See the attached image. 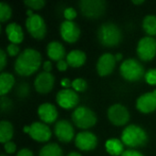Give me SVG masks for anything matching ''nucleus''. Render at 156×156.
I'll list each match as a JSON object with an SVG mask.
<instances>
[{
  "mask_svg": "<svg viewBox=\"0 0 156 156\" xmlns=\"http://www.w3.org/2000/svg\"><path fill=\"white\" fill-rule=\"evenodd\" d=\"M42 64L41 54L34 48L24 49L15 61V71L23 77L33 75Z\"/></svg>",
  "mask_w": 156,
  "mask_h": 156,
  "instance_id": "obj_1",
  "label": "nucleus"
},
{
  "mask_svg": "<svg viewBox=\"0 0 156 156\" xmlns=\"http://www.w3.org/2000/svg\"><path fill=\"white\" fill-rule=\"evenodd\" d=\"M121 139L125 146L134 149L144 147L148 143V134L142 127L136 124H130L122 131Z\"/></svg>",
  "mask_w": 156,
  "mask_h": 156,
  "instance_id": "obj_2",
  "label": "nucleus"
},
{
  "mask_svg": "<svg viewBox=\"0 0 156 156\" xmlns=\"http://www.w3.org/2000/svg\"><path fill=\"white\" fill-rule=\"evenodd\" d=\"M97 36L100 43L107 48L118 46L122 39V34L120 27L112 22L102 24L98 29Z\"/></svg>",
  "mask_w": 156,
  "mask_h": 156,
  "instance_id": "obj_3",
  "label": "nucleus"
},
{
  "mask_svg": "<svg viewBox=\"0 0 156 156\" xmlns=\"http://www.w3.org/2000/svg\"><path fill=\"white\" fill-rule=\"evenodd\" d=\"M122 77L130 82L141 80L145 76V69L143 64L135 58H127L120 66Z\"/></svg>",
  "mask_w": 156,
  "mask_h": 156,
  "instance_id": "obj_4",
  "label": "nucleus"
},
{
  "mask_svg": "<svg viewBox=\"0 0 156 156\" xmlns=\"http://www.w3.org/2000/svg\"><path fill=\"white\" fill-rule=\"evenodd\" d=\"M71 120L78 128L82 130L90 129L97 123L95 112L86 106L76 108L71 114Z\"/></svg>",
  "mask_w": 156,
  "mask_h": 156,
  "instance_id": "obj_5",
  "label": "nucleus"
},
{
  "mask_svg": "<svg viewBox=\"0 0 156 156\" xmlns=\"http://www.w3.org/2000/svg\"><path fill=\"white\" fill-rule=\"evenodd\" d=\"M81 14L88 18H99L106 11V2L103 0H81L79 2Z\"/></svg>",
  "mask_w": 156,
  "mask_h": 156,
  "instance_id": "obj_6",
  "label": "nucleus"
},
{
  "mask_svg": "<svg viewBox=\"0 0 156 156\" xmlns=\"http://www.w3.org/2000/svg\"><path fill=\"white\" fill-rule=\"evenodd\" d=\"M26 27L30 36L36 39H43L47 34V25L44 18L37 14L27 16L26 20Z\"/></svg>",
  "mask_w": 156,
  "mask_h": 156,
  "instance_id": "obj_7",
  "label": "nucleus"
},
{
  "mask_svg": "<svg viewBox=\"0 0 156 156\" xmlns=\"http://www.w3.org/2000/svg\"><path fill=\"white\" fill-rule=\"evenodd\" d=\"M136 52L142 61H151L156 56V39L153 37H144L137 44Z\"/></svg>",
  "mask_w": 156,
  "mask_h": 156,
  "instance_id": "obj_8",
  "label": "nucleus"
},
{
  "mask_svg": "<svg viewBox=\"0 0 156 156\" xmlns=\"http://www.w3.org/2000/svg\"><path fill=\"white\" fill-rule=\"evenodd\" d=\"M107 116L109 121L115 126H124L130 121L128 109L122 104H114L108 109Z\"/></svg>",
  "mask_w": 156,
  "mask_h": 156,
  "instance_id": "obj_9",
  "label": "nucleus"
},
{
  "mask_svg": "<svg viewBox=\"0 0 156 156\" xmlns=\"http://www.w3.org/2000/svg\"><path fill=\"white\" fill-rule=\"evenodd\" d=\"M57 103L63 109L70 110L75 108L80 101L78 93L72 89H63L57 93Z\"/></svg>",
  "mask_w": 156,
  "mask_h": 156,
  "instance_id": "obj_10",
  "label": "nucleus"
},
{
  "mask_svg": "<svg viewBox=\"0 0 156 156\" xmlns=\"http://www.w3.org/2000/svg\"><path fill=\"white\" fill-rule=\"evenodd\" d=\"M54 133L59 142L67 144L73 140L75 131L71 122L67 120H60L54 126Z\"/></svg>",
  "mask_w": 156,
  "mask_h": 156,
  "instance_id": "obj_11",
  "label": "nucleus"
},
{
  "mask_svg": "<svg viewBox=\"0 0 156 156\" xmlns=\"http://www.w3.org/2000/svg\"><path fill=\"white\" fill-rule=\"evenodd\" d=\"M59 31L62 39L69 44L77 42L80 37V28L73 21H63L60 25Z\"/></svg>",
  "mask_w": 156,
  "mask_h": 156,
  "instance_id": "obj_12",
  "label": "nucleus"
},
{
  "mask_svg": "<svg viewBox=\"0 0 156 156\" xmlns=\"http://www.w3.org/2000/svg\"><path fill=\"white\" fill-rule=\"evenodd\" d=\"M55 85V77L49 72H40L35 79L34 88L40 94L49 93Z\"/></svg>",
  "mask_w": 156,
  "mask_h": 156,
  "instance_id": "obj_13",
  "label": "nucleus"
},
{
  "mask_svg": "<svg viewBox=\"0 0 156 156\" xmlns=\"http://www.w3.org/2000/svg\"><path fill=\"white\" fill-rule=\"evenodd\" d=\"M75 145L80 151H92L98 145V138L91 132H80L76 135Z\"/></svg>",
  "mask_w": 156,
  "mask_h": 156,
  "instance_id": "obj_14",
  "label": "nucleus"
},
{
  "mask_svg": "<svg viewBox=\"0 0 156 156\" xmlns=\"http://www.w3.org/2000/svg\"><path fill=\"white\" fill-rule=\"evenodd\" d=\"M29 126L30 129L28 134L34 141H37L38 143H46L51 138V130L46 123L35 122Z\"/></svg>",
  "mask_w": 156,
  "mask_h": 156,
  "instance_id": "obj_15",
  "label": "nucleus"
},
{
  "mask_svg": "<svg viewBox=\"0 0 156 156\" xmlns=\"http://www.w3.org/2000/svg\"><path fill=\"white\" fill-rule=\"evenodd\" d=\"M115 56L111 53L102 54L97 61V72L101 77H106L111 75L116 66Z\"/></svg>",
  "mask_w": 156,
  "mask_h": 156,
  "instance_id": "obj_16",
  "label": "nucleus"
},
{
  "mask_svg": "<svg viewBox=\"0 0 156 156\" xmlns=\"http://www.w3.org/2000/svg\"><path fill=\"white\" fill-rule=\"evenodd\" d=\"M136 108L142 113H151L156 111V90L141 95L136 101Z\"/></svg>",
  "mask_w": 156,
  "mask_h": 156,
  "instance_id": "obj_17",
  "label": "nucleus"
},
{
  "mask_svg": "<svg viewBox=\"0 0 156 156\" xmlns=\"http://www.w3.org/2000/svg\"><path fill=\"white\" fill-rule=\"evenodd\" d=\"M37 114L39 116V119L42 121V122L46 124L54 123L58 116V112L56 106L48 102L43 103L38 107Z\"/></svg>",
  "mask_w": 156,
  "mask_h": 156,
  "instance_id": "obj_18",
  "label": "nucleus"
},
{
  "mask_svg": "<svg viewBox=\"0 0 156 156\" xmlns=\"http://www.w3.org/2000/svg\"><path fill=\"white\" fill-rule=\"evenodd\" d=\"M47 54L48 58L54 61H60L67 57L64 46L58 41H51L47 46Z\"/></svg>",
  "mask_w": 156,
  "mask_h": 156,
  "instance_id": "obj_19",
  "label": "nucleus"
},
{
  "mask_svg": "<svg viewBox=\"0 0 156 156\" xmlns=\"http://www.w3.org/2000/svg\"><path fill=\"white\" fill-rule=\"evenodd\" d=\"M5 34L8 40L13 44H20L24 39V32L22 27L16 22L9 23L5 27Z\"/></svg>",
  "mask_w": 156,
  "mask_h": 156,
  "instance_id": "obj_20",
  "label": "nucleus"
},
{
  "mask_svg": "<svg viewBox=\"0 0 156 156\" xmlns=\"http://www.w3.org/2000/svg\"><path fill=\"white\" fill-rule=\"evenodd\" d=\"M86 54L80 49H74L69 51L66 57V60L69 66L71 68H80L83 66L86 62Z\"/></svg>",
  "mask_w": 156,
  "mask_h": 156,
  "instance_id": "obj_21",
  "label": "nucleus"
},
{
  "mask_svg": "<svg viewBox=\"0 0 156 156\" xmlns=\"http://www.w3.org/2000/svg\"><path fill=\"white\" fill-rule=\"evenodd\" d=\"M15 85V77L9 72H2L0 74V95L4 97L7 94Z\"/></svg>",
  "mask_w": 156,
  "mask_h": 156,
  "instance_id": "obj_22",
  "label": "nucleus"
},
{
  "mask_svg": "<svg viewBox=\"0 0 156 156\" xmlns=\"http://www.w3.org/2000/svg\"><path fill=\"white\" fill-rule=\"evenodd\" d=\"M105 148L110 155L121 156L124 152V144L122 140L117 138L109 139L105 143Z\"/></svg>",
  "mask_w": 156,
  "mask_h": 156,
  "instance_id": "obj_23",
  "label": "nucleus"
},
{
  "mask_svg": "<svg viewBox=\"0 0 156 156\" xmlns=\"http://www.w3.org/2000/svg\"><path fill=\"white\" fill-rule=\"evenodd\" d=\"M14 135V127L11 122L7 121L0 122V143L6 144L10 142Z\"/></svg>",
  "mask_w": 156,
  "mask_h": 156,
  "instance_id": "obj_24",
  "label": "nucleus"
},
{
  "mask_svg": "<svg viewBox=\"0 0 156 156\" xmlns=\"http://www.w3.org/2000/svg\"><path fill=\"white\" fill-rule=\"evenodd\" d=\"M143 29L149 37L156 36V16L147 15L143 20Z\"/></svg>",
  "mask_w": 156,
  "mask_h": 156,
  "instance_id": "obj_25",
  "label": "nucleus"
},
{
  "mask_svg": "<svg viewBox=\"0 0 156 156\" xmlns=\"http://www.w3.org/2000/svg\"><path fill=\"white\" fill-rule=\"evenodd\" d=\"M38 156H64L61 147L55 143L48 144L41 148Z\"/></svg>",
  "mask_w": 156,
  "mask_h": 156,
  "instance_id": "obj_26",
  "label": "nucleus"
},
{
  "mask_svg": "<svg viewBox=\"0 0 156 156\" xmlns=\"http://www.w3.org/2000/svg\"><path fill=\"white\" fill-rule=\"evenodd\" d=\"M12 16V9L10 5L6 3H0V21L1 23H5L9 20Z\"/></svg>",
  "mask_w": 156,
  "mask_h": 156,
  "instance_id": "obj_27",
  "label": "nucleus"
},
{
  "mask_svg": "<svg viewBox=\"0 0 156 156\" xmlns=\"http://www.w3.org/2000/svg\"><path fill=\"white\" fill-rule=\"evenodd\" d=\"M72 88L75 91L83 92L88 89V83L84 79L77 78L72 81Z\"/></svg>",
  "mask_w": 156,
  "mask_h": 156,
  "instance_id": "obj_28",
  "label": "nucleus"
},
{
  "mask_svg": "<svg viewBox=\"0 0 156 156\" xmlns=\"http://www.w3.org/2000/svg\"><path fill=\"white\" fill-rule=\"evenodd\" d=\"M24 4L27 7H30L31 9L39 10L42 7H44V5H46V2L44 0H26Z\"/></svg>",
  "mask_w": 156,
  "mask_h": 156,
  "instance_id": "obj_29",
  "label": "nucleus"
},
{
  "mask_svg": "<svg viewBox=\"0 0 156 156\" xmlns=\"http://www.w3.org/2000/svg\"><path fill=\"white\" fill-rule=\"evenodd\" d=\"M145 81L152 86H156V69H151L146 71L144 76Z\"/></svg>",
  "mask_w": 156,
  "mask_h": 156,
  "instance_id": "obj_30",
  "label": "nucleus"
},
{
  "mask_svg": "<svg viewBox=\"0 0 156 156\" xmlns=\"http://www.w3.org/2000/svg\"><path fill=\"white\" fill-rule=\"evenodd\" d=\"M19 51H20V48H19L18 45H16V44L11 43L6 47V53L10 57H16V55L19 54Z\"/></svg>",
  "mask_w": 156,
  "mask_h": 156,
  "instance_id": "obj_31",
  "label": "nucleus"
},
{
  "mask_svg": "<svg viewBox=\"0 0 156 156\" xmlns=\"http://www.w3.org/2000/svg\"><path fill=\"white\" fill-rule=\"evenodd\" d=\"M77 16V12L73 7H68L64 10V17L68 21H73Z\"/></svg>",
  "mask_w": 156,
  "mask_h": 156,
  "instance_id": "obj_32",
  "label": "nucleus"
},
{
  "mask_svg": "<svg viewBox=\"0 0 156 156\" xmlns=\"http://www.w3.org/2000/svg\"><path fill=\"white\" fill-rule=\"evenodd\" d=\"M11 107H12V101L8 98H5V96L2 97L1 98V108H2V112L8 111Z\"/></svg>",
  "mask_w": 156,
  "mask_h": 156,
  "instance_id": "obj_33",
  "label": "nucleus"
},
{
  "mask_svg": "<svg viewBox=\"0 0 156 156\" xmlns=\"http://www.w3.org/2000/svg\"><path fill=\"white\" fill-rule=\"evenodd\" d=\"M4 149H5V152L7 154H14L16 152V145L13 142H8V143L4 144Z\"/></svg>",
  "mask_w": 156,
  "mask_h": 156,
  "instance_id": "obj_34",
  "label": "nucleus"
},
{
  "mask_svg": "<svg viewBox=\"0 0 156 156\" xmlns=\"http://www.w3.org/2000/svg\"><path fill=\"white\" fill-rule=\"evenodd\" d=\"M7 63V58H6V53L4 49L0 50V70L3 71V69L5 68V65Z\"/></svg>",
  "mask_w": 156,
  "mask_h": 156,
  "instance_id": "obj_35",
  "label": "nucleus"
},
{
  "mask_svg": "<svg viewBox=\"0 0 156 156\" xmlns=\"http://www.w3.org/2000/svg\"><path fill=\"white\" fill-rule=\"evenodd\" d=\"M68 68H69V64H68L67 60H65V59H62L57 63V69L59 71H65L68 69Z\"/></svg>",
  "mask_w": 156,
  "mask_h": 156,
  "instance_id": "obj_36",
  "label": "nucleus"
},
{
  "mask_svg": "<svg viewBox=\"0 0 156 156\" xmlns=\"http://www.w3.org/2000/svg\"><path fill=\"white\" fill-rule=\"evenodd\" d=\"M121 156H144L142 153L133 150V149H130V150H126L123 152V154Z\"/></svg>",
  "mask_w": 156,
  "mask_h": 156,
  "instance_id": "obj_37",
  "label": "nucleus"
},
{
  "mask_svg": "<svg viewBox=\"0 0 156 156\" xmlns=\"http://www.w3.org/2000/svg\"><path fill=\"white\" fill-rule=\"evenodd\" d=\"M29 90H29V87H28L27 85L26 86L25 89H22V86H21V84H20L19 87H18L17 94H18L19 97H25V96H27V95L28 94V91H29Z\"/></svg>",
  "mask_w": 156,
  "mask_h": 156,
  "instance_id": "obj_38",
  "label": "nucleus"
},
{
  "mask_svg": "<svg viewBox=\"0 0 156 156\" xmlns=\"http://www.w3.org/2000/svg\"><path fill=\"white\" fill-rule=\"evenodd\" d=\"M16 156H34V154L29 149L24 148L16 154Z\"/></svg>",
  "mask_w": 156,
  "mask_h": 156,
  "instance_id": "obj_39",
  "label": "nucleus"
},
{
  "mask_svg": "<svg viewBox=\"0 0 156 156\" xmlns=\"http://www.w3.org/2000/svg\"><path fill=\"white\" fill-rule=\"evenodd\" d=\"M43 69L45 72H49L52 70V63L49 60H47L43 63Z\"/></svg>",
  "mask_w": 156,
  "mask_h": 156,
  "instance_id": "obj_40",
  "label": "nucleus"
},
{
  "mask_svg": "<svg viewBox=\"0 0 156 156\" xmlns=\"http://www.w3.org/2000/svg\"><path fill=\"white\" fill-rule=\"evenodd\" d=\"M60 84H61V86L64 87L65 89H69V87H72V82H71L69 79H66V78H64V79L61 80Z\"/></svg>",
  "mask_w": 156,
  "mask_h": 156,
  "instance_id": "obj_41",
  "label": "nucleus"
},
{
  "mask_svg": "<svg viewBox=\"0 0 156 156\" xmlns=\"http://www.w3.org/2000/svg\"><path fill=\"white\" fill-rule=\"evenodd\" d=\"M115 58H116L117 61L122 60V53H117V54L115 55Z\"/></svg>",
  "mask_w": 156,
  "mask_h": 156,
  "instance_id": "obj_42",
  "label": "nucleus"
},
{
  "mask_svg": "<svg viewBox=\"0 0 156 156\" xmlns=\"http://www.w3.org/2000/svg\"><path fill=\"white\" fill-rule=\"evenodd\" d=\"M67 156H82L80 154H79V153H77V152H70L69 154Z\"/></svg>",
  "mask_w": 156,
  "mask_h": 156,
  "instance_id": "obj_43",
  "label": "nucleus"
},
{
  "mask_svg": "<svg viewBox=\"0 0 156 156\" xmlns=\"http://www.w3.org/2000/svg\"><path fill=\"white\" fill-rule=\"evenodd\" d=\"M133 4H135V5H141V4H144V0H139V1L133 0Z\"/></svg>",
  "mask_w": 156,
  "mask_h": 156,
  "instance_id": "obj_44",
  "label": "nucleus"
},
{
  "mask_svg": "<svg viewBox=\"0 0 156 156\" xmlns=\"http://www.w3.org/2000/svg\"><path fill=\"white\" fill-rule=\"evenodd\" d=\"M29 129H30V126H29V125H27V126L24 127V132H25L26 133H29Z\"/></svg>",
  "mask_w": 156,
  "mask_h": 156,
  "instance_id": "obj_45",
  "label": "nucleus"
},
{
  "mask_svg": "<svg viewBox=\"0 0 156 156\" xmlns=\"http://www.w3.org/2000/svg\"><path fill=\"white\" fill-rule=\"evenodd\" d=\"M27 16H32V15H34V14L32 13V11H31V10H29V9H28V10L27 11Z\"/></svg>",
  "mask_w": 156,
  "mask_h": 156,
  "instance_id": "obj_46",
  "label": "nucleus"
},
{
  "mask_svg": "<svg viewBox=\"0 0 156 156\" xmlns=\"http://www.w3.org/2000/svg\"><path fill=\"white\" fill-rule=\"evenodd\" d=\"M0 156H7L6 154H1V155Z\"/></svg>",
  "mask_w": 156,
  "mask_h": 156,
  "instance_id": "obj_47",
  "label": "nucleus"
}]
</instances>
